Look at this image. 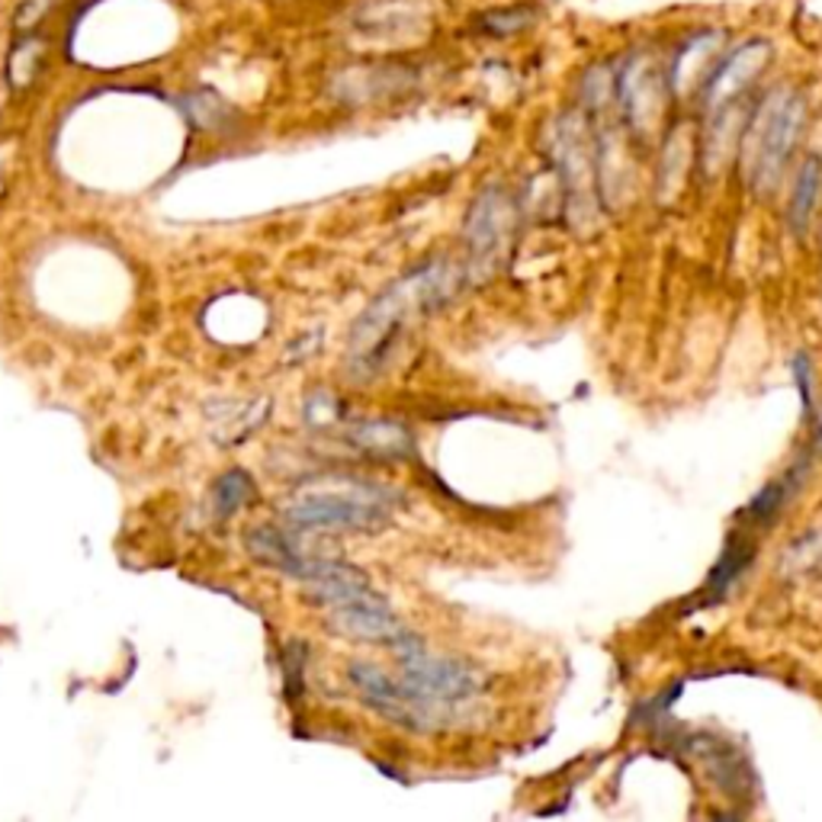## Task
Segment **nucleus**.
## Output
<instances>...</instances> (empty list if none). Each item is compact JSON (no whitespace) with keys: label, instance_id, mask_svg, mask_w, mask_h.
Wrapping results in <instances>:
<instances>
[{"label":"nucleus","instance_id":"1","mask_svg":"<svg viewBox=\"0 0 822 822\" xmlns=\"http://www.w3.org/2000/svg\"><path fill=\"white\" fill-rule=\"evenodd\" d=\"M453 289V271L434 264L427 271H418L411 279H402L399 286H393L379 302L370 306V312L357 322L353 328V363H379V357L389 350V344L396 338V332L409 322L418 309H427L440 299H447V292Z\"/></svg>","mask_w":822,"mask_h":822},{"label":"nucleus","instance_id":"2","mask_svg":"<svg viewBox=\"0 0 822 822\" xmlns=\"http://www.w3.org/2000/svg\"><path fill=\"white\" fill-rule=\"evenodd\" d=\"M350 682L357 685V690L363 694V700L373 710H379L393 723H402L406 730H418V733H431V730L444 726L450 720V713L457 710L453 703H444V700L418 690L406 678L396 682L393 675H386L376 665H353Z\"/></svg>","mask_w":822,"mask_h":822},{"label":"nucleus","instance_id":"3","mask_svg":"<svg viewBox=\"0 0 822 822\" xmlns=\"http://www.w3.org/2000/svg\"><path fill=\"white\" fill-rule=\"evenodd\" d=\"M804 123H807V100L800 94L774 90L761 103L752 126V171L758 184L771 187L777 180L781 167L787 164V158L800 138Z\"/></svg>","mask_w":822,"mask_h":822},{"label":"nucleus","instance_id":"4","mask_svg":"<svg viewBox=\"0 0 822 822\" xmlns=\"http://www.w3.org/2000/svg\"><path fill=\"white\" fill-rule=\"evenodd\" d=\"M286 518L296 527L325 531H376L389 511L379 495H344V491H312L286 505Z\"/></svg>","mask_w":822,"mask_h":822},{"label":"nucleus","instance_id":"5","mask_svg":"<svg viewBox=\"0 0 822 822\" xmlns=\"http://www.w3.org/2000/svg\"><path fill=\"white\" fill-rule=\"evenodd\" d=\"M396 656L402 659V669H406V682L444 700V703H453L460 707L463 700L476 697V690L482 687L479 672H473L470 665H460L453 659H440V656H431L424 649V643H418L414 636L402 633L396 643Z\"/></svg>","mask_w":822,"mask_h":822},{"label":"nucleus","instance_id":"6","mask_svg":"<svg viewBox=\"0 0 822 822\" xmlns=\"http://www.w3.org/2000/svg\"><path fill=\"white\" fill-rule=\"evenodd\" d=\"M764 62H768V42H761V39L743 42L736 52H730L717 68L707 74V80H703V100L717 103V100H726V97L739 94L755 74L761 71Z\"/></svg>","mask_w":822,"mask_h":822},{"label":"nucleus","instance_id":"7","mask_svg":"<svg viewBox=\"0 0 822 822\" xmlns=\"http://www.w3.org/2000/svg\"><path fill=\"white\" fill-rule=\"evenodd\" d=\"M46 59V39L36 36L33 29L26 36H20L10 49V59H7V74H10V84L20 87V84H29V77L36 74L39 62Z\"/></svg>","mask_w":822,"mask_h":822},{"label":"nucleus","instance_id":"8","mask_svg":"<svg viewBox=\"0 0 822 822\" xmlns=\"http://www.w3.org/2000/svg\"><path fill=\"white\" fill-rule=\"evenodd\" d=\"M820 197V161L810 158L800 171V180H797V194H794V205H790V219L797 228H804L813 215V203Z\"/></svg>","mask_w":822,"mask_h":822},{"label":"nucleus","instance_id":"9","mask_svg":"<svg viewBox=\"0 0 822 822\" xmlns=\"http://www.w3.org/2000/svg\"><path fill=\"white\" fill-rule=\"evenodd\" d=\"M251 498V479L245 473H225L222 479L212 485V505L219 511V518L235 514L245 501Z\"/></svg>","mask_w":822,"mask_h":822},{"label":"nucleus","instance_id":"10","mask_svg":"<svg viewBox=\"0 0 822 822\" xmlns=\"http://www.w3.org/2000/svg\"><path fill=\"white\" fill-rule=\"evenodd\" d=\"M531 20H534V13H531L527 7H518V10H491V13L482 20V26H485L491 36H511V33L524 29Z\"/></svg>","mask_w":822,"mask_h":822},{"label":"nucleus","instance_id":"11","mask_svg":"<svg viewBox=\"0 0 822 822\" xmlns=\"http://www.w3.org/2000/svg\"><path fill=\"white\" fill-rule=\"evenodd\" d=\"M62 0H20L16 10H13V29L16 33H29L36 29Z\"/></svg>","mask_w":822,"mask_h":822}]
</instances>
